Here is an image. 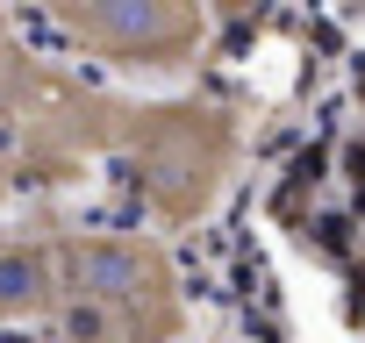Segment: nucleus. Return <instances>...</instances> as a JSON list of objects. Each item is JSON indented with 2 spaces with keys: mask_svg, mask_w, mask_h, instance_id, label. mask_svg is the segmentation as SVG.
Listing matches in <instances>:
<instances>
[{
  "mask_svg": "<svg viewBox=\"0 0 365 343\" xmlns=\"http://www.w3.org/2000/svg\"><path fill=\"white\" fill-rule=\"evenodd\" d=\"M29 8L115 65H172L194 36L187 0H29Z\"/></svg>",
  "mask_w": 365,
  "mask_h": 343,
  "instance_id": "f257e3e1",
  "label": "nucleus"
},
{
  "mask_svg": "<svg viewBox=\"0 0 365 343\" xmlns=\"http://www.w3.org/2000/svg\"><path fill=\"white\" fill-rule=\"evenodd\" d=\"M58 293L158 315V307H165V265H158V250H150L143 236L86 229V236H65V286H58Z\"/></svg>",
  "mask_w": 365,
  "mask_h": 343,
  "instance_id": "f03ea898",
  "label": "nucleus"
},
{
  "mask_svg": "<svg viewBox=\"0 0 365 343\" xmlns=\"http://www.w3.org/2000/svg\"><path fill=\"white\" fill-rule=\"evenodd\" d=\"M36 86H43V72L22 58V43H15V29H8V0H0V122H15V115L36 100Z\"/></svg>",
  "mask_w": 365,
  "mask_h": 343,
  "instance_id": "20e7f679",
  "label": "nucleus"
},
{
  "mask_svg": "<svg viewBox=\"0 0 365 343\" xmlns=\"http://www.w3.org/2000/svg\"><path fill=\"white\" fill-rule=\"evenodd\" d=\"M8 194H15V157L0 150V201H8Z\"/></svg>",
  "mask_w": 365,
  "mask_h": 343,
  "instance_id": "39448f33",
  "label": "nucleus"
},
{
  "mask_svg": "<svg viewBox=\"0 0 365 343\" xmlns=\"http://www.w3.org/2000/svg\"><path fill=\"white\" fill-rule=\"evenodd\" d=\"M65 286V236L51 229H0V329L51 322Z\"/></svg>",
  "mask_w": 365,
  "mask_h": 343,
  "instance_id": "7ed1b4c3",
  "label": "nucleus"
}]
</instances>
